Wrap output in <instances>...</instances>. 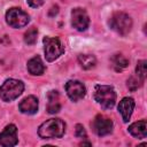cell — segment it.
<instances>
[{
  "instance_id": "cell-19",
  "label": "cell",
  "mask_w": 147,
  "mask_h": 147,
  "mask_svg": "<svg viewBox=\"0 0 147 147\" xmlns=\"http://www.w3.org/2000/svg\"><path fill=\"white\" fill-rule=\"evenodd\" d=\"M142 82L144 80L141 78H139L138 76L137 77H130L127 79V87L131 91H136V90H138L142 85Z\"/></svg>"
},
{
  "instance_id": "cell-20",
  "label": "cell",
  "mask_w": 147,
  "mask_h": 147,
  "mask_svg": "<svg viewBox=\"0 0 147 147\" xmlns=\"http://www.w3.org/2000/svg\"><path fill=\"white\" fill-rule=\"evenodd\" d=\"M146 61L145 60H141V61H139L138 62V64H137V68H136V74H137V76L139 77V78H141L142 80L146 78V72H147V70H146Z\"/></svg>"
},
{
  "instance_id": "cell-17",
  "label": "cell",
  "mask_w": 147,
  "mask_h": 147,
  "mask_svg": "<svg viewBox=\"0 0 147 147\" xmlns=\"http://www.w3.org/2000/svg\"><path fill=\"white\" fill-rule=\"evenodd\" d=\"M113 63H114V67H115V70L116 71H121L122 69L126 68L129 65V61L126 57H124L123 55L121 54H116L114 57H113Z\"/></svg>"
},
{
  "instance_id": "cell-16",
  "label": "cell",
  "mask_w": 147,
  "mask_h": 147,
  "mask_svg": "<svg viewBox=\"0 0 147 147\" xmlns=\"http://www.w3.org/2000/svg\"><path fill=\"white\" fill-rule=\"evenodd\" d=\"M78 63L83 69L88 70L96 64V59L94 55H91V54H80L78 55Z\"/></svg>"
},
{
  "instance_id": "cell-21",
  "label": "cell",
  "mask_w": 147,
  "mask_h": 147,
  "mask_svg": "<svg viewBox=\"0 0 147 147\" xmlns=\"http://www.w3.org/2000/svg\"><path fill=\"white\" fill-rule=\"evenodd\" d=\"M75 134H76L77 138H83V139L86 138V131H85V129H84V126L82 124H77L76 125Z\"/></svg>"
},
{
  "instance_id": "cell-6",
  "label": "cell",
  "mask_w": 147,
  "mask_h": 147,
  "mask_svg": "<svg viewBox=\"0 0 147 147\" xmlns=\"http://www.w3.org/2000/svg\"><path fill=\"white\" fill-rule=\"evenodd\" d=\"M30 21L29 15L22 10L21 8H10L7 13H6V22L11 26V28H23Z\"/></svg>"
},
{
  "instance_id": "cell-23",
  "label": "cell",
  "mask_w": 147,
  "mask_h": 147,
  "mask_svg": "<svg viewBox=\"0 0 147 147\" xmlns=\"http://www.w3.org/2000/svg\"><path fill=\"white\" fill-rule=\"evenodd\" d=\"M57 11H59V7H57V6H53V7L51 8L49 16H54V15H56V14H57Z\"/></svg>"
},
{
  "instance_id": "cell-8",
  "label": "cell",
  "mask_w": 147,
  "mask_h": 147,
  "mask_svg": "<svg viewBox=\"0 0 147 147\" xmlns=\"http://www.w3.org/2000/svg\"><path fill=\"white\" fill-rule=\"evenodd\" d=\"M71 24L78 31H84L90 25V18L85 9L75 8L71 11Z\"/></svg>"
},
{
  "instance_id": "cell-3",
  "label": "cell",
  "mask_w": 147,
  "mask_h": 147,
  "mask_svg": "<svg viewBox=\"0 0 147 147\" xmlns=\"http://www.w3.org/2000/svg\"><path fill=\"white\" fill-rule=\"evenodd\" d=\"M24 91V84L17 79H7L0 87V98L6 101H13Z\"/></svg>"
},
{
  "instance_id": "cell-10",
  "label": "cell",
  "mask_w": 147,
  "mask_h": 147,
  "mask_svg": "<svg viewBox=\"0 0 147 147\" xmlns=\"http://www.w3.org/2000/svg\"><path fill=\"white\" fill-rule=\"evenodd\" d=\"M17 144V129L14 124L7 125L0 133V145L5 147H11Z\"/></svg>"
},
{
  "instance_id": "cell-14",
  "label": "cell",
  "mask_w": 147,
  "mask_h": 147,
  "mask_svg": "<svg viewBox=\"0 0 147 147\" xmlns=\"http://www.w3.org/2000/svg\"><path fill=\"white\" fill-rule=\"evenodd\" d=\"M48 105H47V111L49 114L59 113L61 109V102H60V95L57 91H49L47 94Z\"/></svg>"
},
{
  "instance_id": "cell-9",
  "label": "cell",
  "mask_w": 147,
  "mask_h": 147,
  "mask_svg": "<svg viewBox=\"0 0 147 147\" xmlns=\"http://www.w3.org/2000/svg\"><path fill=\"white\" fill-rule=\"evenodd\" d=\"M65 91L68 96L72 100V101H78L80 99H83L86 94V88L83 85V83L78 82V80H69L65 84Z\"/></svg>"
},
{
  "instance_id": "cell-4",
  "label": "cell",
  "mask_w": 147,
  "mask_h": 147,
  "mask_svg": "<svg viewBox=\"0 0 147 147\" xmlns=\"http://www.w3.org/2000/svg\"><path fill=\"white\" fill-rule=\"evenodd\" d=\"M109 26L116 31L117 33L125 36L126 33L130 32L131 28H132V20L131 17L123 13V11H116L111 15L110 20H109Z\"/></svg>"
},
{
  "instance_id": "cell-7",
  "label": "cell",
  "mask_w": 147,
  "mask_h": 147,
  "mask_svg": "<svg viewBox=\"0 0 147 147\" xmlns=\"http://www.w3.org/2000/svg\"><path fill=\"white\" fill-rule=\"evenodd\" d=\"M91 126H92L93 131L100 137L107 136L113 131V122H111V119L106 117V116H103V115L95 116V118L91 123Z\"/></svg>"
},
{
  "instance_id": "cell-1",
  "label": "cell",
  "mask_w": 147,
  "mask_h": 147,
  "mask_svg": "<svg viewBox=\"0 0 147 147\" xmlns=\"http://www.w3.org/2000/svg\"><path fill=\"white\" fill-rule=\"evenodd\" d=\"M65 132V123L60 118H51L44 122L39 129L38 134L42 139H53L61 138Z\"/></svg>"
},
{
  "instance_id": "cell-2",
  "label": "cell",
  "mask_w": 147,
  "mask_h": 147,
  "mask_svg": "<svg viewBox=\"0 0 147 147\" xmlns=\"http://www.w3.org/2000/svg\"><path fill=\"white\" fill-rule=\"evenodd\" d=\"M94 99L105 109H111L116 102L115 90L109 85H96L94 90Z\"/></svg>"
},
{
  "instance_id": "cell-22",
  "label": "cell",
  "mask_w": 147,
  "mask_h": 147,
  "mask_svg": "<svg viewBox=\"0 0 147 147\" xmlns=\"http://www.w3.org/2000/svg\"><path fill=\"white\" fill-rule=\"evenodd\" d=\"M44 2H45V0H28L29 6H31V7H33V8L40 7V6H41Z\"/></svg>"
},
{
  "instance_id": "cell-18",
  "label": "cell",
  "mask_w": 147,
  "mask_h": 147,
  "mask_svg": "<svg viewBox=\"0 0 147 147\" xmlns=\"http://www.w3.org/2000/svg\"><path fill=\"white\" fill-rule=\"evenodd\" d=\"M37 34H38L37 28H34V26L30 28V29L25 32V34H24V41H25V44H28V45H33V44L36 42V40H37Z\"/></svg>"
},
{
  "instance_id": "cell-5",
  "label": "cell",
  "mask_w": 147,
  "mask_h": 147,
  "mask_svg": "<svg viewBox=\"0 0 147 147\" xmlns=\"http://www.w3.org/2000/svg\"><path fill=\"white\" fill-rule=\"evenodd\" d=\"M44 52H45V57L47 61L52 62L56 60L60 55L64 53V47L61 44L59 38H51V37H45L44 38Z\"/></svg>"
},
{
  "instance_id": "cell-15",
  "label": "cell",
  "mask_w": 147,
  "mask_h": 147,
  "mask_svg": "<svg viewBox=\"0 0 147 147\" xmlns=\"http://www.w3.org/2000/svg\"><path fill=\"white\" fill-rule=\"evenodd\" d=\"M28 71L33 76H39L44 74L45 65L39 56H34L28 61Z\"/></svg>"
},
{
  "instance_id": "cell-11",
  "label": "cell",
  "mask_w": 147,
  "mask_h": 147,
  "mask_svg": "<svg viewBox=\"0 0 147 147\" xmlns=\"http://www.w3.org/2000/svg\"><path fill=\"white\" fill-rule=\"evenodd\" d=\"M18 109L23 114H28V115L34 114L38 110V99L33 95H29V96L24 98L20 102Z\"/></svg>"
},
{
  "instance_id": "cell-12",
  "label": "cell",
  "mask_w": 147,
  "mask_h": 147,
  "mask_svg": "<svg viewBox=\"0 0 147 147\" xmlns=\"http://www.w3.org/2000/svg\"><path fill=\"white\" fill-rule=\"evenodd\" d=\"M133 109H134V100L132 98H124L118 103V111L121 113L122 118L125 123L129 122Z\"/></svg>"
},
{
  "instance_id": "cell-13",
  "label": "cell",
  "mask_w": 147,
  "mask_h": 147,
  "mask_svg": "<svg viewBox=\"0 0 147 147\" xmlns=\"http://www.w3.org/2000/svg\"><path fill=\"white\" fill-rule=\"evenodd\" d=\"M129 132L134 138H138V139L146 138V136H147V124H146V121L141 119V121L134 122L133 124H131L129 126Z\"/></svg>"
}]
</instances>
